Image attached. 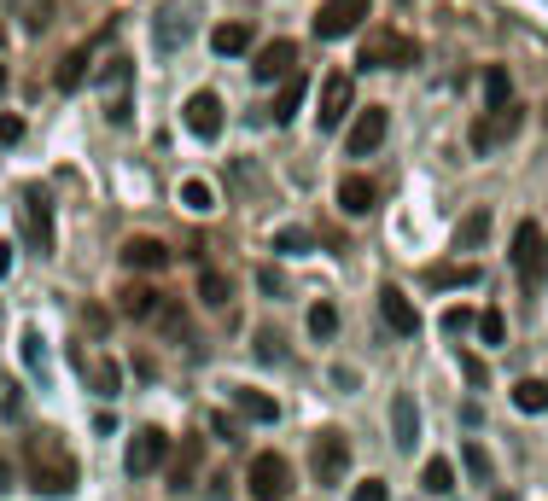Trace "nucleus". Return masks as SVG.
I'll return each mask as SVG.
<instances>
[{"mask_svg":"<svg viewBox=\"0 0 548 501\" xmlns=\"http://www.w3.org/2000/svg\"><path fill=\"white\" fill-rule=\"evenodd\" d=\"M356 111V82H350V70H333L327 82H321V105H315V123H321V134H333Z\"/></svg>","mask_w":548,"mask_h":501,"instance_id":"nucleus-6","label":"nucleus"},{"mask_svg":"<svg viewBox=\"0 0 548 501\" xmlns=\"http://www.w3.org/2000/svg\"><path fill=\"white\" fill-rule=\"evenodd\" d=\"M245 47H251V24H245V18H228V24L210 30V53H222V59H234Z\"/></svg>","mask_w":548,"mask_h":501,"instance_id":"nucleus-21","label":"nucleus"},{"mask_svg":"<svg viewBox=\"0 0 548 501\" xmlns=\"http://www.w3.org/2000/svg\"><path fill=\"white\" fill-rule=\"evenodd\" d=\"M123 268H135V274H158V268H170V245L152 239V234L123 239Z\"/></svg>","mask_w":548,"mask_h":501,"instance_id":"nucleus-15","label":"nucleus"},{"mask_svg":"<svg viewBox=\"0 0 548 501\" xmlns=\"http://www.w3.org/2000/svg\"><path fill=\"white\" fill-rule=\"evenodd\" d=\"M251 344H257V362H286V338L274 333V327H257Z\"/></svg>","mask_w":548,"mask_h":501,"instance_id":"nucleus-38","label":"nucleus"},{"mask_svg":"<svg viewBox=\"0 0 548 501\" xmlns=\"http://www.w3.org/2000/svg\"><path fill=\"white\" fill-rule=\"evenodd\" d=\"M484 239H490V210H473V216H467V222H461V228H455V251H479Z\"/></svg>","mask_w":548,"mask_h":501,"instance_id":"nucleus-26","label":"nucleus"},{"mask_svg":"<svg viewBox=\"0 0 548 501\" xmlns=\"http://www.w3.org/2000/svg\"><path fill=\"white\" fill-rule=\"evenodd\" d=\"M461 373H467V385H484V362L479 356H461Z\"/></svg>","mask_w":548,"mask_h":501,"instance_id":"nucleus-45","label":"nucleus"},{"mask_svg":"<svg viewBox=\"0 0 548 501\" xmlns=\"http://www.w3.org/2000/svg\"><path fill=\"white\" fill-rule=\"evenodd\" d=\"M304 94H309V76H304V70H292V76L280 82V94H274L269 117H274V123H292V117H298V105H304Z\"/></svg>","mask_w":548,"mask_h":501,"instance_id":"nucleus-20","label":"nucleus"},{"mask_svg":"<svg viewBox=\"0 0 548 501\" xmlns=\"http://www.w3.org/2000/svg\"><path fill=\"white\" fill-rule=\"evenodd\" d=\"M24 204H30V239L41 245V257L53 251V216H47V199L41 193H24Z\"/></svg>","mask_w":548,"mask_h":501,"instance_id":"nucleus-24","label":"nucleus"},{"mask_svg":"<svg viewBox=\"0 0 548 501\" xmlns=\"http://www.w3.org/2000/svg\"><path fill=\"white\" fill-rule=\"evenodd\" d=\"M164 455H170V437L158 432V426H140L129 437V449H123V467H129V478H146V472L164 467Z\"/></svg>","mask_w":548,"mask_h":501,"instance_id":"nucleus-9","label":"nucleus"},{"mask_svg":"<svg viewBox=\"0 0 548 501\" xmlns=\"http://www.w3.org/2000/svg\"><path fill=\"white\" fill-rule=\"evenodd\" d=\"M245 490L251 501H292V467H286V455H251V467H245Z\"/></svg>","mask_w":548,"mask_h":501,"instance_id":"nucleus-2","label":"nucleus"},{"mask_svg":"<svg viewBox=\"0 0 548 501\" xmlns=\"http://www.w3.org/2000/svg\"><path fill=\"white\" fill-rule=\"evenodd\" d=\"M274 251L280 257H309L315 251V234L309 228H274Z\"/></svg>","mask_w":548,"mask_h":501,"instance_id":"nucleus-32","label":"nucleus"},{"mask_svg":"<svg viewBox=\"0 0 548 501\" xmlns=\"http://www.w3.org/2000/svg\"><path fill=\"white\" fill-rule=\"evenodd\" d=\"M18 344H24V368L47 373V344H41V333H35V327H24V338H18Z\"/></svg>","mask_w":548,"mask_h":501,"instance_id":"nucleus-39","label":"nucleus"},{"mask_svg":"<svg viewBox=\"0 0 548 501\" xmlns=\"http://www.w3.org/2000/svg\"><path fill=\"white\" fill-rule=\"evenodd\" d=\"M479 280H484V268H479V263H438V268H426V286H432V292L479 286Z\"/></svg>","mask_w":548,"mask_h":501,"instance_id":"nucleus-19","label":"nucleus"},{"mask_svg":"<svg viewBox=\"0 0 548 501\" xmlns=\"http://www.w3.org/2000/svg\"><path fill=\"white\" fill-rule=\"evenodd\" d=\"M158 309H164V303H158L152 286H129V292H123V315H129V321H152Z\"/></svg>","mask_w":548,"mask_h":501,"instance_id":"nucleus-29","label":"nucleus"},{"mask_svg":"<svg viewBox=\"0 0 548 501\" xmlns=\"http://www.w3.org/2000/svg\"><path fill=\"white\" fill-rule=\"evenodd\" d=\"M193 472H199V437H187V443H181V455H175V467H170V490H187V484H193Z\"/></svg>","mask_w":548,"mask_h":501,"instance_id":"nucleus-31","label":"nucleus"},{"mask_svg":"<svg viewBox=\"0 0 548 501\" xmlns=\"http://www.w3.org/2000/svg\"><path fill=\"white\" fill-rule=\"evenodd\" d=\"M0 88H6V70H0Z\"/></svg>","mask_w":548,"mask_h":501,"instance_id":"nucleus-49","label":"nucleus"},{"mask_svg":"<svg viewBox=\"0 0 548 501\" xmlns=\"http://www.w3.org/2000/svg\"><path fill=\"white\" fill-rule=\"evenodd\" d=\"M309 472H315V484H344L350 478V437L339 426L315 432V443H309Z\"/></svg>","mask_w":548,"mask_h":501,"instance_id":"nucleus-3","label":"nucleus"},{"mask_svg":"<svg viewBox=\"0 0 548 501\" xmlns=\"http://www.w3.org/2000/svg\"><path fill=\"white\" fill-rule=\"evenodd\" d=\"M30 490L41 496H76V455L65 449L59 432H35L30 437Z\"/></svg>","mask_w":548,"mask_h":501,"instance_id":"nucleus-1","label":"nucleus"},{"mask_svg":"<svg viewBox=\"0 0 548 501\" xmlns=\"http://www.w3.org/2000/svg\"><path fill=\"white\" fill-rule=\"evenodd\" d=\"M94 82H100L105 117L123 129V123H129V88H135V65H129V59H105V65L94 70Z\"/></svg>","mask_w":548,"mask_h":501,"instance_id":"nucleus-4","label":"nucleus"},{"mask_svg":"<svg viewBox=\"0 0 548 501\" xmlns=\"http://www.w3.org/2000/svg\"><path fill=\"white\" fill-rule=\"evenodd\" d=\"M350 501H391V490H385V478H368V484H356Z\"/></svg>","mask_w":548,"mask_h":501,"instance_id":"nucleus-42","label":"nucleus"},{"mask_svg":"<svg viewBox=\"0 0 548 501\" xmlns=\"http://www.w3.org/2000/svg\"><path fill=\"white\" fill-rule=\"evenodd\" d=\"M228 298H234L228 274H222V268H199V303H210V309H228Z\"/></svg>","mask_w":548,"mask_h":501,"instance_id":"nucleus-25","label":"nucleus"},{"mask_svg":"<svg viewBox=\"0 0 548 501\" xmlns=\"http://www.w3.org/2000/svg\"><path fill=\"white\" fill-rule=\"evenodd\" d=\"M333 333H339V309H333V303H315V309H309V338L327 344Z\"/></svg>","mask_w":548,"mask_h":501,"instance_id":"nucleus-36","label":"nucleus"},{"mask_svg":"<svg viewBox=\"0 0 548 501\" xmlns=\"http://www.w3.org/2000/svg\"><path fill=\"white\" fill-rule=\"evenodd\" d=\"M479 344H490V350H496V344H508V315H502L496 303L479 309Z\"/></svg>","mask_w":548,"mask_h":501,"instance_id":"nucleus-33","label":"nucleus"},{"mask_svg":"<svg viewBox=\"0 0 548 501\" xmlns=\"http://www.w3.org/2000/svg\"><path fill=\"white\" fill-rule=\"evenodd\" d=\"M490 501H514V496H490Z\"/></svg>","mask_w":548,"mask_h":501,"instance_id":"nucleus-47","label":"nucleus"},{"mask_svg":"<svg viewBox=\"0 0 548 501\" xmlns=\"http://www.w3.org/2000/svg\"><path fill=\"white\" fill-rule=\"evenodd\" d=\"M385 134H391V111H385V105L356 111V123H350V134H344V158H368V152H379Z\"/></svg>","mask_w":548,"mask_h":501,"instance_id":"nucleus-8","label":"nucleus"},{"mask_svg":"<svg viewBox=\"0 0 548 501\" xmlns=\"http://www.w3.org/2000/svg\"><path fill=\"white\" fill-rule=\"evenodd\" d=\"M175 41H187V12H181V6H164V12H158V47L175 53Z\"/></svg>","mask_w":548,"mask_h":501,"instance_id":"nucleus-30","label":"nucleus"},{"mask_svg":"<svg viewBox=\"0 0 548 501\" xmlns=\"http://www.w3.org/2000/svg\"><path fill=\"white\" fill-rule=\"evenodd\" d=\"M420 484H426L432 496H449V490H455V467H449L444 455H432V461H426V472H420Z\"/></svg>","mask_w":548,"mask_h":501,"instance_id":"nucleus-34","label":"nucleus"},{"mask_svg":"<svg viewBox=\"0 0 548 501\" xmlns=\"http://www.w3.org/2000/svg\"><path fill=\"white\" fill-rule=\"evenodd\" d=\"M292 70H298V41H286V35H274V41H263L251 53V76L257 82H286Z\"/></svg>","mask_w":548,"mask_h":501,"instance_id":"nucleus-10","label":"nucleus"},{"mask_svg":"<svg viewBox=\"0 0 548 501\" xmlns=\"http://www.w3.org/2000/svg\"><path fill=\"white\" fill-rule=\"evenodd\" d=\"M362 18H368V0H321V6H315V35H321V41H339V35H350Z\"/></svg>","mask_w":548,"mask_h":501,"instance_id":"nucleus-11","label":"nucleus"},{"mask_svg":"<svg viewBox=\"0 0 548 501\" xmlns=\"http://www.w3.org/2000/svg\"><path fill=\"white\" fill-rule=\"evenodd\" d=\"M391 443H397V449H414V443H420V408H414L409 391L391 397Z\"/></svg>","mask_w":548,"mask_h":501,"instance_id":"nucleus-17","label":"nucleus"},{"mask_svg":"<svg viewBox=\"0 0 548 501\" xmlns=\"http://www.w3.org/2000/svg\"><path fill=\"white\" fill-rule=\"evenodd\" d=\"M514 268H519V280L537 292L543 286V274H548V239L537 222H519L514 228Z\"/></svg>","mask_w":548,"mask_h":501,"instance_id":"nucleus-5","label":"nucleus"},{"mask_svg":"<svg viewBox=\"0 0 548 501\" xmlns=\"http://www.w3.org/2000/svg\"><path fill=\"white\" fill-rule=\"evenodd\" d=\"M508 134H519V105H508V111H484L479 123L467 129V146H473L479 158H490V152H496Z\"/></svg>","mask_w":548,"mask_h":501,"instance_id":"nucleus-12","label":"nucleus"},{"mask_svg":"<svg viewBox=\"0 0 548 501\" xmlns=\"http://www.w3.org/2000/svg\"><path fill=\"white\" fill-rule=\"evenodd\" d=\"M6 490H18V467H12V455H0V496Z\"/></svg>","mask_w":548,"mask_h":501,"instance_id":"nucleus-43","label":"nucleus"},{"mask_svg":"<svg viewBox=\"0 0 548 501\" xmlns=\"http://www.w3.org/2000/svg\"><path fill=\"white\" fill-rule=\"evenodd\" d=\"M414 59H420V47L397 30H379V35L362 41V65L368 70H403V65H414Z\"/></svg>","mask_w":548,"mask_h":501,"instance_id":"nucleus-7","label":"nucleus"},{"mask_svg":"<svg viewBox=\"0 0 548 501\" xmlns=\"http://www.w3.org/2000/svg\"><path fill=\"white\" fill-rule=\"evenodd\" d=\"M461 467H467V478H473V484H490V455H484V443H473V437H467V443H461Z\"/></svg>","mask_w":548,"mask_h":501,"instance_id":"nucleus-35","label":"nucleus"},{"mask_svg":"<svg viewBox=\"0 0 548 501\" xmlns=\"http://www.w3.org/2000/svg\"><path fill=\"white\" fill-rule=\"evenodd\" d=\"M82 373L94 379V391H100V397H117V391H123V373H117V362H105V356L88 362V350H82Z\"/></svg>","mask_w":548,"mask_h":501,"instance_id":"nucleus-23","label":"nucleus"},{"mask_svg":"<svg viewBox=\"0 0 548 501\" xmlns=\"http://www.w3.org/2000/svg\"><path fill=\"white\" fill-rule=\"evenodd\" d=\"M210 432H216V437H228V443H240V426H234L228 414H216V420H210Z\"/></svg>","mask_w":548,"mask_h":501,"instance_id":"nucleus-44","label":"nucleus"},{"mask_svg":"<svg viewBox=\"0 0 548 501\" xmlns=\"http://www.w3.org/2000/svg\"><path fill=\"white\" fill-rule=\"evenodd\" d=\"M467 327H473V315L449 303V309H444V333H449V338H461V333H467Z\"/></svg>","mask_w":548,"mask_h":501,"instance_id":"nucleus-40","label":"nucleus"},{"mask_svg":"<svg viewBox=\"0 0 548 501\" xmlns=\"http://www.w3.org/2000/svg\"><path fill=\"white\" fill-rule=\"evenodd\" d=\"M181 204H187L193 216H210V210H216V193H210V181H181Z\"/></svg>","mask_w":548,"mask_h":501,"instance_id":"nucleus-37","label":"nucleus"},{"mask_svg":"<svg viewBox=\"0 0 548 501\" xmlns=\"http://www.w3.org/2000/svg\"><path fill=\"white\" fill-rule=\"evenodd\" d=\"M181 123L199 134V140H216V134H222V100H216L210 88H199L193 100L181 105Z\"/></svg>","mask_w":548,"mask_h":501,"instance_id":"nucleus-14","label":"nucleus"},{"mask_svg":"<svg viewBox=\"0 0 548 501\" xmlns=\"http://www.w3.org/2000/svg\"><path fill=\"white\" fill-rule=\"evenodd\" d=\"M88 65H94V53H88V47H70L65 65H59V88L76 94V88H82V76H88Z\"/></svg>","mask_w":548,"mask_h":501,"instance_id":"nucleus-28","label":"nucleus"},{"mask_svg":"<svg viewBox=\"0 0 548 501\" xmlns=\"http://www.w3.org/2000/svg\"><path fill=\"white\" fill-rule=\"evenodd\" d=\"M18 140H24V117L6 111V117H0V146H18Z\"/></svg>","mask_w":548,"mask_h":501,"instance_id":"nucleus-41","label":"nucleus"},{"mask_svg":"<svg viewBox=\"0 0 548 501\" xmlns=\"http://www.w3.org/2000/svg\"><path fill=\"white\" fill-rule=\"evenodd\" d=\"M374 204H379V187L368 181V175H344L339 181V210L344 216H368Z\"/></svg>","mask_w":548,"mask_h":501,"instance_id":"nucleus-18","label":"nucleus"},{"mask_svg":"<svg viewBox=\"0 0 548 501\" xmlns=\"http://www.w3.org/2000/svg\"><path fill=\"white\" fill-rule=\"evenodd\" d=\"M543 129H548V105H543Z\"/></svg>","mask_w":548,"mask_h":501,"instance_id":"nucleus-48","label":"nucleus"},{"mask_svg":"<svg viewBox=\"0 0 548 501\" xmlns=\"http://www.w3.org/2000/svg\"><path fill=\"white\" fill-rule=\"evenodd\" d=\"M228 397L240 408V420H251V426H274V420H280V402H274L269 391H257V385H234Z\"/></svg>","mask_w":548,"mask_h":501,"instance_id":"nucleus-16","label":"nucleus"},{"mask_svg":"<svg viewBox=\"0 0 548 501\" xmlns=\"http://www.w3.org/2000/svg\"><path fill=\"white\" fill-rule=\"evenodd\" d=\"M514 105V76L502 65H490L484 70V111H508Z\"/></svg>","mask_w":548,"mask_h":501,"instance_id":"nucleus-22","label":"nucleus"},{"mask_svg":"<svg viewBox=\"0 0 548 501\" xmlns=\"http://www.w3.org/2000/svg\"><path fill=\"white\" fill-rule=\"evenodd\" d=\"M379 321L397 338H420V309H414V298L403 286H379Z\"/></svg>","mask_w":548,"mask_h":501,"instance_id":"nucleus-13","label":"nucleus"},{"mask_svg":"<svg viewBox=\"0 0 548 501\" xmlns=\"http://www.w3.org/2000/svg\"><path fill=\"white\" fill-rule=\"evenodd\" d=\"M514 408L519 414H548V379H519L514 385Z\"/></svg>","mask_w":548,"mask_h":501,"instance_id":"nucleus-27","label":"nucleus"},{"mask_svg":"<svg viewBox=\"0 0 548 501\" xmlns=\"http://www.w3.org/2000/svg\"><path fill=\"white\" fill-rule=\"evenodd\" d=\"M12 274V245H0V280Z\"/></svg>","mask_w":548,"mask_h":501,"instance_id":"nucleus-46","label":"nucleus"}]
</instances>
